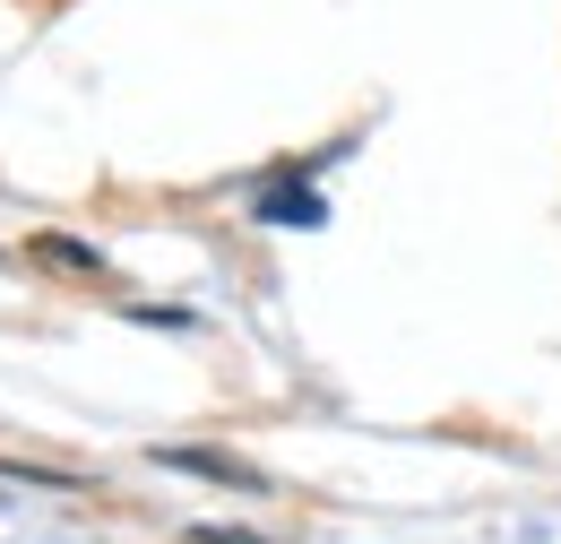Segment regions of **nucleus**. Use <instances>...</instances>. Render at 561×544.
<instances>
[{
    "instance_id": "1",
    "label": "nucleus",
    "mask_w": 561,
    "mask_h": 544,
    "mask_svg": "<svg viewBox=\"0 0 561 544\" xmlns=\"http://www.w3.org/2000/svg\"><path fill=\"white\" fill-rule=\"evenodd\" d=\"M156 467L199 476V484H225V492H260V476H251L242 458H216V450H156Z\"/></svg>"
},
{
    "instance_id": "3",
    "label": "nucleus",
    "mask_w": 561,
    "mask_h": 544,
    "mask_svg": "<svg viewBox=\"0 0 561 544\" xmlns=\"http://www.w3.org/2000/svg\"><path fill=\"white\" fill-rule=\"evenodd\" d=\"M199 544H251L242 528H199Z\"/></svg>"
},
{
    "instance_id": "2",
    "label": "nucleus",
    "mask_w": 561,
    "mask_h": 544,
    "mask_svg": "<svg viewBox=\"0 0 561 544\" xmlns=\"http://www.w3.org/2000/svg\"><path fill=\"white\" fill-rule=\"evenodd\" d=\"M260 216L268 225H320V200L311 191H277V200H260Z\"/></svg>"
}]
</instances>
